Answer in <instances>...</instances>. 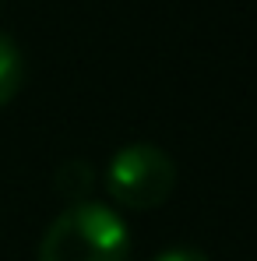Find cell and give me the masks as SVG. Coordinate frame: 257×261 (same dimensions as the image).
<instances>
[{
	"mask_svg": "<svg viewBox=\"0 0 257 261\" xmlns=\"http://www.w3.org/2000/svg\"><path fill=\"white\" fill-rule=\"evenodd\" d=\"M106 191L124 208H159L176 191V163L152 141H130L106 166Z\"/></svg>",
	"mask_w": 257,
	"mask_h": 261,
	"instance_id": "cell-2",
	"label": "cell"
},
{
	"mask_svg": "<svg viewBox=\"0 0 257 261\" xmlns=\"http://www.w3.org/2000/svg\"><path fill=\"white\" fill-rule=\"evenodd\" d=\"M0 4H4V0H0Z\"/></svg>",
	"mask_w": 257,
	"mask_h": 261,
	"instance_id": "cell-6",
	"label": "cell"
},
{
	"mask_svg": "<svg viewBox=\"0 0 257 261\" xmlns=\"http://www.w3.org/2000/svg\"><path fill=\"white\" fill-rule=\"evenodd\" d=\"M130 229L120 212L99 201L64 208L46 226L39 240V261H127Z\"/></svg>",
	"mask_w": 257,
	"mask_h": 261,
	"instance_id": "cell-1",
	"label": "cell"
},
{
	"mask_svg": "<svg viewBox=\"0 0 257 261\" xmlns=\"http://www.w3.org/2000/svg\"><path fill=\"white\" fill-rule=\"evenodd\" d=\"M53 187H56V194H64L67 201H74V205H81L92 198V191H95V170H92V163L85 159H71V163H64L56 176H53Z\"/></svg>",
	"mask_w": 257,
	"mask_h": 261,
	"instance_id": "cell-4",
	"label": "cell"
},
{
	"mask_svg": "<svg viewBox=\"0 0 257 261\" xmlns=\"http://www.w3.org/2000/svg\"><path fill=\"white\" fill-rule=\"evenodd\" d=\"M152 261H212V258L197 247H169V251H159Z\"/></svg>",
	"mask_w": 257,
	"mask_h": 261,
	"instance_id": "cell-5",
	"label": "cell"
},
{
	"mask_svg": "<svg viewBox=\"0 0 257 261\" xmlns=\"http://www.w3.org/2000/svg\"><path fill=\"white\" fill-rule=\"evenodd\" d=\"M21 88H25V53L0 29V110L11 106Z\"/></svg>",
	"mask_w": 257,
	"mask_h": 261,
	"instance_id": "cell-3",
	"label": "cell"
}]
</instances>
